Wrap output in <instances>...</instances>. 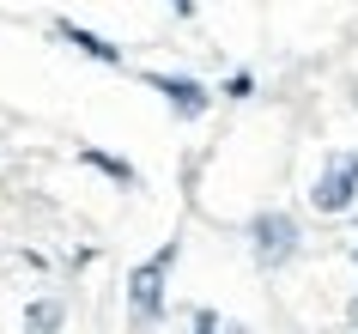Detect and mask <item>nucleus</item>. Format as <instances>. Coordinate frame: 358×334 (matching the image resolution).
Returning a JSON list of instances; mask_svg holds the SVG:
<instances>
[{"mask_svg": "<svg viewBox=\"0 0 358 334\" xmlns=\"http://www.w3.org/2000/svg\"><path fill=\"white\" fill-rule=\"evenodd\" d=\"M249 237H255L262 261H292L298 256V225L285 219V213H262V219L249 225Z\"/></svg>", "mask_w": 358, "mask_h": 334, "instance_id": "obj_3", "label": "nucleus"}, {"mask_svg": "<svg viewBox=\"0 0 358 334\" xmlns=\"http://www.w3.org/2000/svg\"><path fill=\"white\" fill-rule=\"evenodd\" d=\"M152 92H164L176 104V116H207V85L201 79H182V74H146Z\"/></svg>", "mask_w": 358, "mask_h": 334, "instance_id": "obj_4", "label": "nucleus"}, {"mask_svg": "<svg viewBox=\"0 0 358 334\" xmlns=\"http://www.w3.org/2000/svg\"><path fill=\"white\" fill-rule=\"evenodd\" d=\"M176 13H182V19H189V13H194V0H176Z\"/></svg>", "mask_w": 358, "mask_h": 334, "instance_id": "obj_10", "label": "nucleus"}, {"mask_svg": "<svg viewBox=\"0 0 358 334\" xmlns=\"http://www.w3.org/2000/svg\"><path fill=\"white\" fill-rule=\"evenodd\" d=\"M352 201H358V152H340V158H328V170L316 176L310 207H316V213H346Z\"/></svg>", "mask_w": 358, "mask_h": 334, "instance_id": "obj_2", "label": "nucleus"}, {"mask_svg": "<svg viewBox=\"0 0 358 334\" xmlns=\"http://www.w3.org/2000/svg\"><path fill=\"white\" fill-rule=\"evenodd\" d=\"M352 322H358V298H352Z\"/></svg>", "mask_w": 358, "mask_h": 334, "instance_id": "obj_11", "label": "nucleus"}, {"mask_svg": "<svg viewBox=\"0 0 358 334\" xmlns=\"http://www.w3.org/2000/svg\"><path fill=\"white\" fill-rule=\"evenodd\" d=\"M225 92H231V97H249V92H255V79H249V74H231Z\"/></svg>", "mask_w": 358, "mask_h": 334, "instance_id": "obj_9", "label": "nucleus"}, {"mask_svg": "<svg viewBox=\"0 0 358 334\" xmlns=\"http://www.w3.org/2000/svg\"><path fill=\"white\" fill-rule=\"evenodd\" d=\"M194 334H243L237 322H225L219 310H194Z\"/></svg>", "mask_w": 358, "mask_h": 334, "instance_id": "obj_8", "label": "nucleus"}, {"mask_svg": "<svg viewBox=\"0 0 358 334\" xmlns=\"http://www.w3.org/2000/svg\"><path fill=\"white\" fill-rule=\"evenodd\" d=\"M55 37H61V43H73V49H85V55L103 61V67H122V49H115V43H103L97 31H85V25H73V19H61V25H55Z\"/></svg>", "mask_w": 358, "mask_h": 334, "instance_id": "obj_5", "label": "nucleus"}, {"mask_svg": "<svg viewBox=\"0 0 358 334\" xmlns=\"http://www.w3.org/2000/svg\"><path fill=\"white\" fill-rule=\"evenodd\" d=\"M176 256H182V243L170 237V243H158V249H152V256L128 274V304H134V316H140V322H158V316H164V286H170Z\"/></svg>", "mask_w": 358, "mask_h": 334, "instance_id": "obj_1", "label": "nucleus"}, {"mask_svg": "<svg viewBox=\"0 0 358 334\" xmlns=\"http://www.w3.org/2000/svg\"><path fill=\"white\" fill-rule=\"evenodd\" d=\"M79 158H85L92 170H103L110 183H122V188H128V183H140V176H134V165H122V158H115V152H103V146H85Z\"/></svg>", "mask_w": 358, "mask_h": 334, "instance_id": "obj_6", "label": "nucleus"}, {"mask_svg": "<svg viewBox=\"0 0 358 334\" xmlns=\"http://www.w3.org/2000/svg\"><path fill=\"white\" fill-rule=\"evenodd\" d=\"M24 322H31V334H55L61 328V304H31Z\"/></svg>", "mask_w": 358, "mask_h": 334, "instance_id": "obj_7", "label": "nucleus"}]
</instances>
